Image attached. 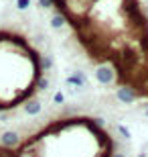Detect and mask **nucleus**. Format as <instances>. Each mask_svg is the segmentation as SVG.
<instances>
[{
	"label": "nucleus",
	"mask_w": 148,
	"mask_h": 157,
	"mask_svg": "<svg viewBox=\"0 0 148 157\" xmlns=\"http://www.w3.org/2000/svg\"><path fill=\"white\" fill-rule=\"evenodd\" d=\"M0 157H128L116 122L85 108L59 110L0 133Z\"/></svg>",
	"instance_id": "1"
},
{
	"label": "nucleus",
	"mask_w": 148,
	"mask_h": 157,
	"mask_svg": "<svg viewBox=\"0 0 148 157\" xmlns=\"http://www.w3.org/2000/svg\"><path fill=\"white\" fill-rule=\"evenodd\" d=\"M53 57L27 25L0 18V122L39 114L53 88Z\"/></svg>",
	"instance_id": "2"
}]
</instances>
